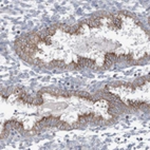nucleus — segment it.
Masks as SVG:
<instances>
[{"label":"nucleus","mask_w":150,"mask_h":150,"mask_svg":"<svg viewBox=\"0 0 150 150\" xmlns=\"http://www.w3.org/2000/svg\"><path fill=\"white\" fill-rule=\"evenodd\" d=\"M117 58H118V56L116 55V54H114V53H108V54H106L104 67H108V66H110V64H112L113 62L117 60Z\"/></svg>","instance_id":"nucleus-1"},{"label":"nucleus","mask_w":150,"mask_h":150,"mask_svg":"<svg viewBox=\"0 0 150 150\" xmlns=\"http://www.w3.org/2000/svg\"><path fill=\"white\" fill-rule=\"evenodd\" d=\"M77 64L79 67H92V66L95 64V62L88 58H79Z\"/></svg>","instance_id":"nucleus-2"},{"label":"nucleus","mask_w":150,"mask_h":150,"mask_svg":"<svg viewBox=\"0 0 150 150\" xmlns=\"http://www.w3.org/2000/svg\"><path fill=\"white\" fill-rule=\"evenodd\" d=\"M4 127H6V128L13 127V128L16 129V130H21V129H22V124L19 123V122H17V121H14V120H12V121L6 122V123L4 124Z\"/></svg>","instance_id":"nucleus-3"},{"label":"nucleus","mask_w":150,"mask_h":150,"mask_svg":"<svg viewBox=\"0 0 150 150\" xmlns=\"http://www.w3.org/2000/svg\"><path fill=\"white\" fill-rule=\"evenodd\" d=\"M99 19H100V17H93L92 19H89V20H87L86 23L88 24L89 27L99 28V27H100V22H99Z\"/></svg>","instance_id":"nucleus-4"},{"label":"nucleus","mask_w":150,"mask_h":150,"mask_svg":"<svg viewBox=\"0 0 150 150\" xmlns=\"http://www.w3.org/2000/svg\"><path fill=\"white\" fill-rule=\"evenodd\" d=\"M93 116H94V114H92V113H88V114L81 115V116H79V118H78V123H79V124H85V123H87L88 121H92Z\"/></svg>","instance_id":"nucleus-5"},{"label":"nucleus","mask_w":150,"mask_h":150,"mask_svg":"<svg viewBox=\"0 0 150 150\" xmlns=\"http://www.w3.org/2000/svg\"><path fill=\"white\" fill-rule=\"evenodd\" d=\"M111 18H112V21H113V25L116 28V29H121L122 27V20H121V17L118 16V15H113V16H111Z\"/></svg>","instance_id":"nucleus-6"},{"label":"nucleus","mask_w":150,"mask_h":150,"mask_svg":"<svg viewBox=\"0 0 150 150\" xmlns=\"http://www.w3.org/2000/svg\"><path fill=\"white\" fill-rule=\"evenodd\" d=\"M55 126L59 129H62V130H69V129H71V126H70L69 124H67L66 122H62V121H58Z\"/></svg>","instance_id":"nucleus-7"},{"label":"nucleus","mask_w":150,"mask_h":150,"mask_svg":"<svg viewBox=\"0 0 150 150\" xmlns=\"http://www.w3.org/2000/svg\"><path fill=\"white\" fill-rule=\"evenodd\" d=\"M56 29H57V25H54V27L49 28V29H47L46 31L43 32V35H46V36H52V35L55 34Z\"/></svg>","instance_id":"nucleus-8"},{"label":"nucleus","mask_w":150,"mask_h":150,"mask_svg":"<svg viewBox=\"0 0 150 150\" xmlns=\"http://www.w3.org/2000/svg\"><path fill=\"white\" fill-rule=\"evenodd\" d=\"M74 95H77V96H81V97H83V98H87V99H92V96L90 94H88L87 92H81V91H77L73 93Z\"/></svg>","instance_id":"nucleus-9"},{"label":"nucleus","mask_w":150,"mask_h":150,"mask_svg":"<svg viewBox=\"0 0 150 150\" xmlns=\"http://www.w3.org/2000/svg\"><path fill=\"white\" fill-rule=\"evenodd\" d=\"M52 67H56V68H62L64 66V62L62 60H53V62L50 64Z\"/></svg>","instance_id":"nucleus-10"}]
</instances>
